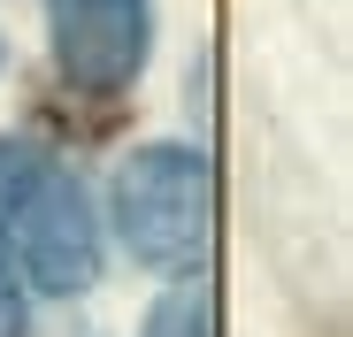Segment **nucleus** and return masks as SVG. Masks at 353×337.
<instances>
[{"label":"nucleus","mask_w":353,"mask_h":337,"mask_svg":"<svg viewBox=\"0 0 353 337\" xmlns=\"http://www.w3.org/2000/svg\"><path fill=\"white\" fill-rule=\"evenodd\" d=\"M0 238L16 246L31 284L46 292H92L100 276V230L77 177L31 138H0Z\"/></svg>","instance_id":"obj_1"},{"label":"nucleus","mask_w":353,"mask_h":337,"mask_svg":"<svg viewBox=\"0 0 353 337\" xmlns=\"http://www.w3.org/2000/svg\"><path fill=\"white\" fill-rule=\"evenodd\" d=\"M115 230L139 268L200 276L215 246V168L192 146H139L115 168Z\"/></svg>","instance_id":"obj_2"},{"label":"nucleus","mask_w":353,"mask_h":337,"mask_svg":"<svg viewBox=\"0 0 353 337\" xmlns=\"http://www.w3.org/2000/svg\"><path fill=\"white\" fill-rule=\"evenodd\" d=\"M54 23V69L85 100L131 92L154 46V0H46Z\"/></svg>","instance_id":"obj_3"},{"label":"nucleus","mask_w":353,"mask_h":337,"mask_svg":"<svg viewBox=\"0 0 353 337\" xmlns=\"http://www.w3.org/2000/svg\"><path fill=\"white\" fill-rule=\"evenodd\" d=\"M0 337H23V292H16L8 261H0Z\"/></svg>","instance_id":"obj_5"},{"label":"nucleus","mask_w":353,"mask_h":337,"mask_svg":"<svg viewBox=\"0 0 353 337\" xmlns=\"http://www.w3.org/2000/svg\"><path fill=\"white\" fill-rule=\"evenodd\" d=\"M139 337H215V292L200 284V276H192V284H176V292L146 314Z\"/></svg>","instance_id":"obj_4"}]
</instances>
